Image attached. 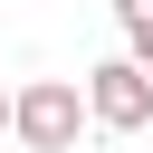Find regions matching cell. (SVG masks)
<instances>
[{
	"label": "cell",
	"mask_w": 153,
	"mask_h": 153,
	"mask_svg": "<svg viewBox=\"0 0 153 153\" xmlns=\"http://www.w3.org/2000/svg\"><path fill=\"white\" fill-rule=\"evenodd\" d=\"M10 134H19L29 153H76V134H86V86H76V76H29V86L10 96Z\"/></svg>",
	"instance_id": "6da1fadb"
},
{
	"label": "cell",
	"mask_w": 153,
	"mask_h": 153,
	"mask_svg": "<svg viewBox=\"0 0 153 153\" xmlns=\"http://www.w3.org/2000/svg\"><path fill=\"white\" fill-rule=\"evenodd\" d=\"M0 134H10V86H0Z\"/></svg>",
	"instance_id": "5b68a950"
},
{
	"label": "cell",
	"mask_w": 153,
	"mask_h": 153,
	"mask_svg": "<svg viewBox=\"0 0 153 153\" xmlns=\"http://www.w3.org/2000/svg\"><path fill=\"white\" fill-rule=\"evenodd\" d=\"M115 19H124V29H134V19H153V0H115Z\"/></svg>",
	"instance_id": "277c9868"
},
{
	"label": "cell",
	"mask_w": 153,
	"mask_h": 153,
	"mask_svg": "<svg viewBox=\"0 0 153 153\" xmlns=\"http://www.w3.org/2000/svg\"><path fill=\"white\" fill-rule=\"evenodd\" d=\"M124 57H134V67L153 76V19H134V29H124Z\"/></svg>",
	"instance_id": "3957f363"
},
{
	"label": "cell",
	"mask_w": 153,
	"mask_h": 153,
	"mask_svg": "<svg viewBox=\"0 0 153 153\" xmlns=\"http://www.w3.org/2000/svg\"><path fill=\"white\" fill-rule=\"evenodd\" d=\"M86 124H105V134H143V124H153V76H143L134 57L86 67Z\"/></svg>",
	"instance_id": "7a4b0ae2"
}]
</instances>
